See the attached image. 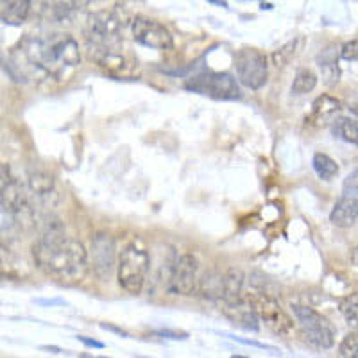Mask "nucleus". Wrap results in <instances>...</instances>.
I'll use <instances>...</instances> for the list:
<instances>
[{
    "label": "nucleus",
    "instance_id": "obj_26",
    "mask_svg": "<svg viewBox=\"0 0 358 358\" xmlns=\"http://www.w3.org/2000/svg\"><path fill=\"white\" fill-rule=\"evenodd\" d=\"M342 190L344 194H351V196H358V167L344 179V185H342Z\"/></svg>",
    "mask_w": 358,
    "mask_h": 358
},
{
    "label": "nucleus",
    "instance_id": "obj_15",
    "mask_svg": "<svg viewBox=\"0 0 358 358\" xmlns=\"http://www.w3.org/2000/svg\"><path fill=\"white\" fill-rule=\"evenodd\" d=\"M199 294L210 301H224L226 297V273H208L199 280Z\"/></svg>",
    "mask_w": 358,
    "mask_h": 358
},
{
    "label": "nucleus",
    "instance_id": "obj_32",
    "mask_svg": "<svg viewBox=\"0 0 358 358\" xmlns=\"http://www.w3.org/2000/svg\"><path fill=\"white\" fill-rule=\"evenodd\" d=\"M210 2H213V4H220L222 8H228V4H226V0H210Z\"/></svg>",
    "mask_w": 358,
    "mask_h": 358
},
{
    "label": "nucleus",
    "instance_id": "obj_28",
    "mask_svg": "<svg viewBox=\"0 0 358 358\" xmlns=\"http://www.w3.org/2000/svg\"><path fill=\"white\" fill-rule=\"evenodd\" d=\"M79 342H83L85 346L88 348H97V350H104V344L99 341H94V338H88V337H78Z\"/></svg>",
    "mask_w": 358,
    "mask_h": 358
},
{
    "label": "nucleus",
    "instance_id": "obj_4",
    "mask_svg": "<svg viewBox=\"0 0 358 358\" xmlns=\"http://www.w3.org/2000/svg\"><path fill=\"white\" fill-rule=\"evenodd\" d=\"M187 90L217 101L241 99V86L228 72H201L187 81Z\"/></svg>",
    "mask_w": 358,
    "mask_h": 358
},
{
    "label": "nucleus",
    "instance_id": "obj_33",
    "mask_svg": "<svg viewBox=\"0 0 358 358\" xmlns=\"http://www.w3.org/2000/svg\"><path fill=\"white\" fill-rule=\"evenodd\" d=\"M47 351H52V353H62V350H57V348H43Z\"/></svg>",
    "mask_w": 358,
    "mask_h": 358
},
{
    "label": "nucleus",
    "instance_id": "obj_9",
    "mask_svg": "<svg viewBox=\"0 0 358 358\" xmlns=\"http://www.w3.org/2000/svg\"><path fill=\"white\" fill-rule=\"evenodd\" d=\"M90 268L101 281H108L117 271V252H115V242L108 233H99L94 236L88 251Z\"/></svg>",
    "mask_w": 358,
    "mask_h": 358
},
{
    "label": "nucleus",
    "instance_id": "obj_8",
    "mask_svg": "<svg viewBox=\"0 0 358 358\" xmlns=\"http://www.w3.org/2000/svg\"><path fill=\"white\" fill-rule=\"evenodd\" d=\"M238 81L249 90H260L267 83V57L257 49H242L235 56Z\"/></svg>",
    "mask_w": 358,
    "mask_h": 358
},
{
    "label": "nucleus",
    "instance_id": "obj_29",
    "mask_svg": "<svg viewBox=\"0 0 358 358\" xmlns=\"http://www.w3.org/2000/svg\"><path fill=\"white\" fill-rule=\"evenodd\" d=\"M102 330H110V331H115V334L122 335V337H129V335L126 334V331H122L120 328H117V326H111V324H101Z\"/></svg>",
    "mask_w": 358,
    "mask_h": 358
},
{
    "label": "nucleus",
    "instance_id": "obj_30",
    "mask_svg": "<svg viewBox=\"0 0 358 358\" xmlns=\"http://www.w3.org/2000/svg\"><path fill=\"white\" fill-rule=\"evenodd\" d=\"M158 335H163V337H169V338H187V335L185 334H172V331L169 330L158 331Z\"/></svg>",
    "mask_w": 358,
    "mask_h": 358
},
{
    "label": "nucleus",
    "instance_id": "obj_13",
    "mask_svg": "<svg viewBox=\"0 0 358 358\" xmlns=\"http://www.w3.org/2000/svg\"><path fill=\"white\" fill-rule=\"evenodd\" d=\"M330 220L338 228H351L358 224V196L344 194L330 213Z\"/></svg>",
    "mask_w": 358,
    "mask_h": 358
},
{
    "label": "nucleus",
    "instance_id": "obj_5",
    "mask_svg": "<svg viewBox=\"0 0 358 358\" xmlns=\"http://www.w3.org/2000/svg\"><path fill=\"white\" fill-rule=\"evenodd\" d=\"M292 312L301 326L303 337L310 346L317 350H330L335 344V331L328 319L322 317L317 310L305 305H292Z\"/></svg>",
    "mask_w": 358,
    "mask_h": 358
},
{
    "label": "nucleus",
    "instance_id": "obj_31",
    "mask_svg": "<svg viewBox=\"0 0 358 358\" xmlns=\"http://www.w3.org/2000/svg\"><path fill=\"white\" fill-rule=\"evenodd\" d=\"M351 260H353V265H355V267L358 268V245H357V248L353 249V252H351Z\"/></svg>",
    "mask_w": 358,
    "mask_h": 358
},
{
    "label": "nucleus",
    "instance_id": "obj_25",
    "mask_svg": "<svg viewBox=\"0 0 358 358\" xmlns=\"http://www.w3.org/2000/svg\"><path fill=\"white\" fill-rule=\"evenodd\" d=\"M341 57L346 62H358V40H351L342 45Z\"/></svg>",
    "mask_w": 358,
    "mask_h": 358
},
{
    "label": "nucleus",
    "instance_id": "obj_3",
    "mask_svg": "<svg viewBox=\"0 0 358 358\" xmlns=\"http://www.w3.org/2000/svg\"><path fill=\"white\" fill-rule=\"evenodd\" d=\"M149 267H151L149 252L145 251V248L133 242V244L124 249L120 258H118V283L126 292L140 294L143 289V283H145Z\"/></svg>",
    "mask_w": 358,
    "mask_h": 358
},
{
    "label": "nucleus",
    "instance_id": "obj_17",
    "mask_svg": "<svg viewBox=\"0 0 358 358\" xmlns=\"http://www.w3.org/2000/svg\"><path fill=\"white\" fill-rule=\"evenodd\" d=\"M319 69H321L322 79L328 86L337 85L338 79H341V69L337 65V56H335L334 49H326L322 50V54H319L317 57Z\"/></svg>",
    "mask_w": 358,
    "mask_h": 358
},
{
    "label": "nucleus",
    "instance_id": "obj_21",
    "mask_svg": "<svg viewBox=\"0 0 358 358\" xmlns=\"http://www.w3.org/2000/svg\"><path fill=\"white\" fill-rule=\"evenodd\" d=\"M338 310H341L342 317L346 319L351 328L358 330V292L348 294L338 301Z\"/></svg>",
    "mask_w": 358,
    "mask_h": 358
},
{
    "label": "nucleus",
    "instance_id": "obj_16",
    "mask_svg": "<svg viewBox=\"0 0 358 358\" xmlns=\"http://www.w3.org/2000/svg\"><path fill=\"white\" fill-rule=\"evenodd\" d=\"M31 15V0H2V22L8 25H22Z\"/></svg>",
    "mask_w": 358,
    "mask_h": 358
},
{
    "label": "nucleus",
    "instance_id": "obj_12",
    "mask_svg": "<svg viewBox=\"0 0 358 358\" xmlns=\"http://www.w3.org/2000/svg\"><path fill=\"white\" fill-rule=\"evenodd\" d=\"M222 313L242 330L260 331V315L257 313V310L252 308L251 303L245 299V296H242L238 301L224 303Z\"/></svg>",
    "mask_w": 358,
    "mask_h": 358
},
{
    "label": "nucleus",
    "instance_id": "obj_22",
    "mask_svg": "<svg viewBox=\"0 0 358 358\" xmlns=\"http://www.w3.org/2000/svg\"><path fill=\"white\" fill-rule=\"evenodd\" d=\"M29 188L36 196H49L54 190L52 176L45 174V172H33L29 176Z\"/></svg>",
    "mask_w": 358,
    "mask_h": 358
},
{
    "label": "nucleus",
    "instance_id": "obj_6",
    "mask_svg": "<svg viewBox=\"0 0 358 358\" xmlns=\"http://www.w3.org/2000/svg\"><path fill=\"white\" fill-rule=\"evenodd\" d=\"M120 22L111 11H95L86 22V40L92 47V56L102 50L117 49Z\"/></svg>",
    "mask_w": 358,
    "mask_h": 358
},
{
    "label": "nucleus",
    "instance_id": "obj_27",
    "mask_svg": "<svg viewBox=\"0 0 358 358\" xmlns=\"http://www.w3.org/2000/svg\"><path fill=\"white\" fill-rule=\"evenodd\" d=\"M229 338H233V341H236V342H242V344H248V346H255V348H260V350H274V348L267 346V344H262V342H257V341H248V338H241V337H233V335H229Z\"/></svg>",
    "mask_w": 358,
    "mask_h": 358
},
{
    "label": "nucleus",
    "instance_id": "obj_24",
    "mask_svg": "<svg viewBox=\"0 0 358 358\" xmlns=\"http://www.w3.org/2000/svg\"><path fill=\"white\" fill-rule=\"evenodd\" d=\"M338 355L342 358H358V331L348 334L338 344Z\"/></svg>",
    "mask_w": 358,
    "mask_h": 358
},
{
    "label": "nucleus",
    "instance_id": "obj_20",
    "mask_svg": "<svg viewBox=\"0 0 358 358\" xmlns=\"http://www.w3.org/2000/svg\"><path fill=\"white\" fill-rule=\"evenodd\" d=\"M317 86V76L310 69H297L292 83V94L294 95H305L310 94L313 88Z\"/></svg>",
    "mask_w": 358,
    "mask_h": 358
},
{
    "label": "nucleus",
    "instance_id": "obj_7",
    "mask_svg": "<svg viewBox=\"0 0 358 358\" xmlns=\"http://www.w3.org/2000/svg\"><path fill=\"white\" fill-rule=\"evenodd\" d=\"M245 299L252 305L260 315V321L267 326L268 330L276 335H289L294 330V321L289 313L281 308L280 303L265 292H249L244 294Z\"/></svg>",
    "mask_w": 358,
    "mask_h": 358
},
{
    "label": "nucleus",
    "instance_id": "obj_23",
    "mask_svg": "<svg viewBox=\"0 0 358 358\" xmlns=\"http://www.w3.org/2000/svg\"><path fill=\"white\" fill-rule=\"evenodd\" d=\"M297 49H299V40H292L289 43H285L281 49L274 50L273 52V65L276 69H283L285 65H289L292 62V57L297 54Z\"/></svg>",
    "mask_w": 358,
    "mask_h": 358
},
{
    "label": "nucleus",
    "instance_id": "obj_2",
    "mask_svg": "<svg viewBox=\"0 0 358 358\" xmlns=\"http://www.w3.org/2000/svg\"><path fill=\"white\" fill-rule=\"evenodd\" d=\"M29 56L34 65L41 66L47 72H54L56 66H78L81 63L78 41L70 36L56 38L50 41H36L29 50Z\"/></svg>",
    "mask_w": 358,
    "mask_h": 358
},
{
    "label": "nucleus",
    "instance_id": "obj_1",
    "mask_svg": "<svg viewBox=\"0 0 358 358\" xmlns=\"http://www.w3.org/2000/svg\"><path fill=\"white\" fill-rule=\"evenodd\" d=\"M33 257L45 274L59 281H81L90 267L88 251L79 241L66 238L65 228L57 219H49L33 245Z\"/></svg>",
    "mask_w": 358,
    "mask_h": 358
},
{
    "label": "nucleus",
    "instance_id": "obj_19",
    "mask_svg": "<svg viewBox=\"0 0 358 358\" xmlns=\"http://www.w3.org/2000/svg\"><path fill=\"white\" fill-rule=\"evenodd\" d=\"M312 167L322 181H331L338 174L337 162L334 158H330L328 155H324V152H315L313 155Z\"/></svg>",
    "mask_w": 358,
    "mask_h": 358
},
{
    "label": "nucleus",
    "instance_id": "obj_18",
    "mask_svg": "<svg viewBox=\"0 0 358 358\" xmlns=\"http://www.w3.org/2000/svg\"><path fill=\"white\" fill-rule=\"evenodd\" d=\"M331 133H334L335 138L342 140V142L358 145V122H355L353 118L341 117L334 120Z\"/></svg>",
    "mask_w": 358,
    "mask_h": 358
},
{
    "label": "nucleus",
    "instance_id": "obj_11",
    "mask_svg": "<svg viewBox=\"0 0 358 358\" xmlns=\"http://www.w3.org/2000/svg\"><path fill=\"white\" fill-rule=\"evenodd\" d=\"M131 33L134 41L143 47L155 50H171L174 47V40L167 27L159 22L145 17H136L131 24Z\"/></svg>",
    "mask_w": 358,
    "mask_h": 358
},
{
    "label": "nucleus",
    "instance_id": "obj_10",
    "mask_svg": "<svg viewBox=\"0 0 358 358\" xmlns=\"http://www.w3.org/2000/svg\"><path fill=\"white\" fill-rule=\"evenodd\" d=\"M199 264H197L194 255H181L174 262L169 276V294L174 296H192L199 289Z\"/></svg>",
    "mask_w": 358,
    "mask_h": 358
},
{
    "label": "nucleus",
    "instance_id": "obj_14",
    "mask_svg": "<svg viewBox=\"0 0 358 358\" xmlns=\"http://www.w3.org/2000/svg\"><path fill=\"white\" fill-rule=\"evenodd\" d=\"M341 111V101L331 95H319L312 104V113L306 118V122L313 124V126H322L330 118H334L335 115Z\"/></svg>",
    "mask_w": 358,
    "mask_h": 358
}]
</instances>
